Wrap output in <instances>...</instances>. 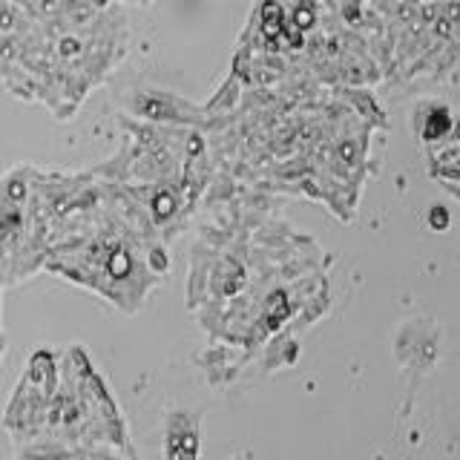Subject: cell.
Segmentation results:
<instances>
[{"mask_svg":"<svg viewBox=\"0 0 460 460\" xmlns=\"http://www.w3.org/2000/svg\"><path fill=\"white\" fill-rule=\"evenodd\" d=\"M201 457V411L172 409L164 420V460Z\"/></svg>","mask_w":460,"mask_h":460,"instance_id":"7a4b0ae2","label":"cell"},{"mask_svg":"<svg viewBox=\"0 0 460 460\" xmlns=\"http://www.w3.org/2000/svg\"><path fill=\"white\" fill-rule=\"evenodd\" d=\"M429 225L435 230H446V227H449V213H446L443 208H431L429 210Z\"/></svg>","mask_w":460,"mask_h":460,"instance_id":"277c9868","label":"cell"},{"mask_svg":"<svg viewBox=\"0 0 460 460\" xmlns=\"http://www.w3.org/2000/svg\"><path fill=\"white\" fill-rule=\"evenodd\" d=\"M417 133H420V138L426 144H435V141H446L452 138L455 133V119L446 104H423L420 110H417Z\"/></svg>","mask_w":460,"mask_h":460,"instance_id":"3957f363","label":"cell"},{"mask_svg":"<svg viewBox=\"0 0 460 460\" xmlns=\"http://www.w3.org/2000/svg\"><path fill=\"white\" fill-rule=\"evenodd\" d=\"M58 383H61V354L52 349H38L29 357L4 414V429L9 431L14 449H23L40 435Z\"/></svg>","mask_w":460,"mask_h":460,"instance_id":"6da1fadb","label":"cell"}]
</instances>
